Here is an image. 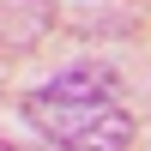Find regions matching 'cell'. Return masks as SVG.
I'll return each mask as SVG.
<instances>
[{"instance_id":"6da1fadb","label":"cell","mask_w":151,"mask_h":151,"mask_svg":"<svg viewBox=\"0 0 151 151\" xmlns=\"http://www.w3.org/2000/svg\"><path fill=\"white\" fill-rule=\"evenodd\" d=\"M24 121L60 151H127L133 145V115L121 109V91L109 73L79 67L48 79L42 91L24 97Z\"/></svg>"},{"instance_id":"7a4b0ae2","label":"cell","mask_w":151,"mask_h":151,"mask_svg":"<svg viewBox=\"0 0 151 151\" xmlns=\"http://www.w3.org/2000/svg\"><path fill=\"white\" fill-rule=\"evenodd\" d=\"M0 151H24V145H12V139H0Z\"/></svg>"}]
</instances>
